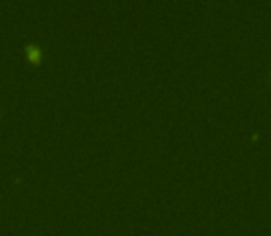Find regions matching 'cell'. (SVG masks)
I'll return each mask as SVG.
<instances>
[{
  "label": "cell",
  "instance_id": "6da1fadb",
  "mask_svg": "<svg viewBox=\"0 0 271 236\" xmlns=\"http://www.w3.org/2000/svg\"><path fill=\"white\" fill-rule=\"evenodd\" d=\"M26 52H28L30 61H34V63H39V59H41L39 46H37V45H28V46H26Z\"/></svg>",
  "mask_w": 271,
  "mask_h": 236
}]
</instances>
